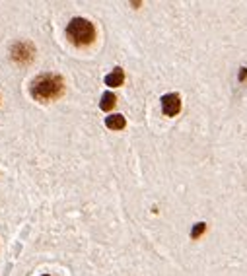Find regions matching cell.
I'll list each match as a JSON object with an SVG mask.
<instances>
[{"label": "cell", "instance_id": "cell-1", "mask_svg": "<svg viewBox=\"0 0 247 276\" xmlns=\"http://www.w3.org/2000/svg\"><path fill=\"white\" fill-rule=\"evenodd\" d=\"M64 80L62 76L58 74H51V72H45V74H39L36 80L32 82L30 86V93L36 101H41V103H49V101H56L58 97L64 95Z\"/></svg>", "mask_w": 247, "mask_h": 276}, {"label": "cell", "instance_id": "cell-2", "mask_svg": "<svg viewBox=\"0 0 247 276\" xmlns=\"http://www.w3.org/2000/svg\"><path fill=\"white\" fill-rule=\"evenodd\" d=\"M66 37L74 47H88L96 41V25L86 18H72L66 23Z\"/></svg>", "mask_w": 247, "mask_h": 276}, {"label": "cell", "instance_id": "cell-3", "mask_svg": "<svg viewBox=\"0 0 247 276\" xmlns=\"http://www.w3.org/2000/svg\"><path fill=\"white\" fill-rule=\"evenodd\" d=\"M10 56L18 64H30L36 58V45L32 41H16L10 49Z\"/></svg>", "mask_w": 247, "mask_h": 276}, {"label": "cell", "instance_id": "cell-4", "mask_svg": "<svg viewBox=\"0 0 247 276\" xmlns=\"http://www.w3.org/2000/svg\"><path fill=\"white\" fill-rule=\"evenodd\" d=\"M160 101H162V111H164L166 117H177L181 113V97H179V93H166V95H162Z\"/></svg>", "mask_w": 247, "mask_h": 276}, {"label": "cell", "instance_id": "cell-5", "mask_svg": "<svg viewBox=\"0 0 247 276\" xmlns=\"http://www.w3.org/2000/svg\"><path fill=\"white\" fill-rule=\"evenodd\" d=\"M104 82H106V86L109 88H119V86H123L124 84V70L121 66H115L113 68V72H109L104 78Z\"/></svg>", "mask_w": 247, "mask_h": 276}, {"label": "cell", "instance_id": "cell-6", "mask_svg": "<svg viewBox=\"0 0 247 276\" xmlns=\"http://www.w3.org/2000/svg\"><path fill=\"white\" fill-rule=\"evenodd\" d=\"M106 127L109 130H123L126 127V119H124L121 113L109 115V117H106Z\"/></svg>", "mask_w": 247, "mask_h": 276}, {"label": "cell", "instance_id": "cell-7", "mask_svg": "<svg viewBox=\"0 0 247 276\" xmlns=\"http://www.w3.org/2000/svg\"><path fill=\"white\" fill-rule=\"evenodd\" d=\"M117 105V97L113 92H104L102 95V101H100V109L102 111H113V107Z\"/></svg>", "mask_w": 247, "mask_h": 276}, {"label": "cell", "instance_id": "cell-8", "mask_svg": "<svg viewBox=\"0 0 247 276\" xmlns=\"http://www.w3.org/2000/svg\"><path fill=\"white\" fill-rule=\"evenodd\" d=\"M206 232V224L204 222H198V224H194L193 230H191V240H198L202 234Z\"/></svg>", "mask_w": 247, "mask_h": 276}, {"label": "cell", "instance_id": "cell-9", "mask_svg": "<svg viewBox=\"0 0 247 276\" xmlns=\"http://www.w3.org/2000/svg\"><path fill=\"white\" fill-rule=\"evenodd\" d=\"M246 78H247V68H242V72H240V80L244 82Z\"/></svg>", "mask_w": 247, "mask_h": 276}, {"label": "cell", "instance_id": "cell-10", "mask_svg": "<svg viewBox=\"0 0 247 276\" xmlns=\"http://www.w3.org/2000/svg\"><path fill=\"white\" fill-rule=\"evenodd\" d=\"M43 276H51V275H43Z\"/></svg>", "mask_w": 247, "mask_h": 276}]
</instances>
